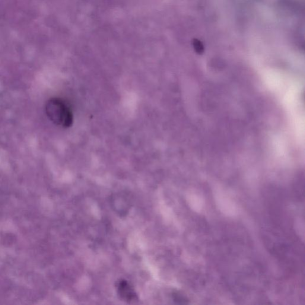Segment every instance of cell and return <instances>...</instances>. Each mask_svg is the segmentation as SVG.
Instances as JSON below:
<instances>
[{
	"label": "cell",
	"mask_w": 305,
	"mask_h": 305,
	"mask_svg": "<svg viewBox=\"0 0 305 305\" xmlns=\"http://www.w3.org/2000/svg\"><path fill=\"white\" fill-rule=\"evenodd\" d=\"M193 46L194 49H195V52L199 54V55H202L205 52V47L203 45V43L199 39H197V38H195V39L193 40Z\"/></svg>",
	"instance_id": "cell-3"
},
{
	"label": "cell",
	"mask_w": 305,
	"mask_h": 305,
	"mask_svg": "<svg viewBox=\"0 0 305 305\" xmlns=\"http://www.w3.org/2000/svg\"><path fill=\"white\" fill-rule=\"evenodd\" d=\"M118 293L123 300L127 302H132L136 300V296L134 290L126 281H120L117 285Z\"/></svg>",
	"instance_id": "cell-2"
},
{
	"label": "cell",
	"mask_w": 305,
	"mask_h": 305,
	"mask_svg": "<svg viewBox=\"0 0 305 305\" xmlns=\"http://www.w3.org/2000/svg\"><path fill=\"white\" fill-rule=\"evenodd\" d=\"M46 112L51 121L62 128H68L74 123L71 107L61 98H50L46 105Z\"/></svg>",
	"instance_id": "cell-1"
}]
</instances>
